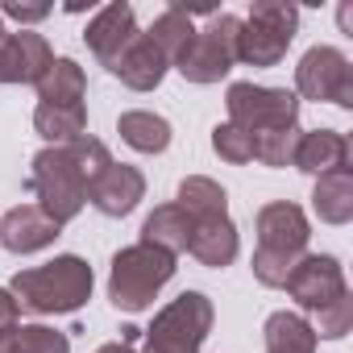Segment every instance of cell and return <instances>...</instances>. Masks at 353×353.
<instances>
[{
    "label": "cell",
    "mask_w": 353,
    "mask_h": 353,
    "mask_svg": "<svg viewBox=\"0 0 353 353\" xmlns=\"http://www.w3.org/2000/svg\"><path fill=\"white\" fill-rule=\"evenodd\" d=\"M312 212L324 225H349L353 221V166L320 174L312 188Z\"/></svg>",
    "instance_id": "d6986e66"
},
{
    "label": "cell",
    "mask_w": 353,
    "mask_h": 353,
    "mask_svg": "<svg viewBox=\"0 0 353 353\" xmlns=\"http://www.w3.org/2000/svg\"><path fill=\"white\" fill-rule=\"evenodd\" d=\"M237 34H241L237 13H212L208 26L196 30L188 50L174 59V71L188 83H221L237 63Z\"/></svg>",
    "instance_id": "52a82bcc"
},
{
    "label": "cell",
    "mask_w": 353,
    "mask_h": 353,
    "mask_svg": "<svg viewBox=\"0 0 353 353\" xmlns=\"http://www.w3.org/2000/svg\"><path fill=\"white\" fill-rule=\"evenodd\" d=\"M96 353H137L133 345H125V341H108V345H100Z\"/></svg>",
    "instance_id": "d6a6232c"
},
{
    "label": "cell",
    "mask_w": 353,
    "mask_h": 353,
    "mask_svg": "<svg viewBox=\"0 0 353 353\" xmlns=\"http://www.w3.org/2000/svg\"><path fill=\"white\" fill-rule=\"evenodd\" d=\"M291 166L303 170V174H312V179L332 174V170H345L349 166V137L341 129H307L295 141Z\"/></svg>",
    "instance_id": "2e32d148"
},
{
    "label": "cell",
    "mask_w": 353,
    "mask_h": 353,
    "mask_svg": "<svg viewBox=\"0 0 353 353\" xmlns=\"http://www.w3.org/2000/svg\"><path fill=\"white\" fill-rule=\"evenodd\" d=\"M141 241L179 258V254H188V241H192V216L179 204H158L141 225Z\"/></svg>",
    "instance_id": "ac0fdd59"
},
{
    "label": "cell",
    "mask_w": 353,
    "mask_h": 353,
    "mask_svg": "<svg viewBox=\"0 0 353 353\" xmlns=\"http://www.w3.org/2000/svg\"><path fill=\"white\" fill-rule=\"evenodd\" d=\"M179 258H170L166 250H154L145 241H133L125 250L112 254V266H108V299L117 312H145L158 291L174 279V266Z\"/></svg>",
    "instance_id": "3957f363"
},
{
    "label": "cell",
    "mask_w": 353,
    "mask_h": 353,
    "mask_svg": "<svg viewBox=\"0 0 353 353\" xmlns=\"http://www.w3.org/2000/svg\"><path fill=\"white\" fill-rule=\"evenodd\" d=\"M212 150L225 158V162H233V166H245V162H254V133H245V129H237V125H216L212 129Z\"/></svg>",
    "instance_id": "f546056e"
},
{
    "label": "cell",
    "mask_w": 353,
    "mask_h": 353,
    "mask_svg": "<svg viewBox=\"0 0 353 353\" xmlns=\"http://www.w3.org/2000/svg\"><path fill=\"white\" fill-rule=\"evenodd\" d=\"M50 63H54V50L42 34L34 30L0 34V83H38Z\"/></svg>",
    "instance_id": "8fae6325"
},
{
    "label": "cell",
    "mask_w": 353,
    "mask_h": 353,
    "mask_svg": "<svg viewBox=\"0 0 353 353\" xmlns=\"http://www.w3.org/2000/svg\"><path fill=\"white\" fill-rule=\"evenodd\" d=\"M67 150H71L75 170H79V179H83L88 188H92V183L100 179V174L112 166V154H108V145H104L100 137H88V133H83V137H79V141H71Z\"/></svg>",
    "instance_id": "f1b7e54d"
},
{
    "label": "cell",
    "mask_w": 353,
    "mask_h": 353,
    "mask_svg": "<svg viewBox=\"0 0 353 353\" xmlns=\"http://www.w3.org/2000/svg\"><path fill=\"white\" fill-rule=\"evenodd\" d=\"M174 204H179L192 221L200 216H216V212H229V196L216 179H208V174H188V179L179 183V196H174Z\"/></svg>",
    "instance_id": "484cf974"
},
{
    "label": "cell",
    "mask_w": 353,
    "mask_h": 353,
    "mask_svg": "<svg viewBox=\"0 0 353 353\" xmlns=\"http://www.w3.org/2000/svg\"><path fill=\"white\" fill-rule=\"evenodd\" d=\"M312 332H316V341H341V336H349V328H353V295L345 291V295H336L332 303H324L320 312H312Z\"/></svg>",
    "instance_id": "4316f807"
},
{
    "label": "cell",
    "mask_w": 353,
    "mask_h": 353,
    "mask_svg": "<svg viewBox=\"0 0 353 353\" xmlns=\"http://www.w3.org/2000/svg\"><path fill=\"white\" fill-rule=\"evenodd\" d=\"M129 92H154L162 79H166V71H170V63H166V54L154 46V38L150 34H137L125 50H121V59L108 67Z\"/></svg>",
    "instance_id": "e0dca14e"
},
{
    "label": "cell",
    "mask_w": 353,
    "mask_h": 353,
    "mask_svg": "<svg viewBox=\"0 0 353 353\" xmlns=\"http://www.w3.org/2000/svg\"><path fill=\"white\" fill-rule=\"evenodd\" d=\"M0 17H13V21H21V30H30V26H38V21L50 17V5H21V0H5V5H0Z\"/></svg>",
    "instance_id": "4dcf8cb0"
},
{
    "label": "cell",
    "mask_w": 353,
    "mask_h": 353,
    "mask_svg": "<svg viewBox=\"0 0 353 353\" xmlns=\"http://www.w3.org/2000/svg\"><path fill=\"white\" fill-rule=\"evenodd\" d=\"M283 291L295 299L299 316H303V312H320L324 303H332L336 295L349 291L345 266H341V258H332V254H303V258L295 262V270L287 274Z\"/></svg>",
    "instance_id": "30bf717a"
},
{
    "label": "cell",
    "mask_w": 353,
    "mask_h": 353,
    "mask_svg": "<svg viewBox=\"0 0 353 353\" xmlns=\"http://www.w3.org/2000/svg\"><path fill=\"white\" fill-rule=\"evenodd\" d=\"M92 287L96 274L79 254H59L42 266H26L9 283L17 307L34 316H71L92 299Z\"/></svg>",
    "instance_id": "6da1fadb"
},
{
    "label": "cell",
    "mask_w": 353,
    "mask_h": 353,
    "mask_svg": "<svg viewBox=\"0 0 353 353\" xmlns=\"http://www.w3.org/2000/svg\"><path fill=\"white\" fill-rule=\"evenodd\" d=\"M13 324H21V307H17V299H13L9 287H0V332L13 328Z\"/></svg>",
    "instance_id": "1f68e13d"
},
{
    "label": "cell",
    "mask_w": 353,
    "mask_h": 353,
    "mask_svg": "<svg viewBox=\"0 0 353 353\" xmlns=\"http://www.w3.org/2000/svg\"><path fill=\"white\" fill-rule=\"evenodd\" d=\"M254 225H258V250L250 258V270L262 287H283L295 262L307 254V241H312L307 212L291 200H274L258 208Z\"/></svg>",
    "instance_id": "7a4b0ae2"
},
{
    "label": "cell",
    "mask_w": 353,
    "mask_h": 353,
    "mask_svg": "<svg viewBox=\"0 0 353 353\" xmlns=\"http://www.w3.org/2000/svg\"><path fill=\"white\" fill-rule=\"evenodd\" d=\"M137 34H141V30H137L133 9L125 5V0H117V5H104V9L88 21L83 42H88V50L100 59V67H112V63L121 59V50H125Z\"/></svg>",
    "instance_id": "4fadbf2b"
},
{
    "label": "cell",
    "mask_w": 353,
    "mask_h": 353,
    "mask_svg": "<svg viewBox=\"0 0 353 353\" xmlns=\"http://www.w3.org/2000/svg\"><path fill=\"white\" fill-rule=\"evenodd\" d=\"M0 353H71V336L50 324H13L0 332Z\"/></svg>",
    "instance_id": "d4e9b609"
},
{
    "label": "cell",
    "mask_w": 353,
    "mask_h": 353,
    "mask_svg": "<svg viewBox=\"0 0 353 353\" xmlns=\"http://www.w3.org/2000/svg\"><path fill=\"white\" fill-rule=\"evenodd\" d=\"M117 133L129 150L137 154H162L170 145V121L150 112V108H129L117 117Z\"/></svg>",
    "instance_id": "7402d4cb"
},
{
    "label": "cell",
    "mask_w": 353,
    "mask_h": 353,
    "mask_svg": "<svg viewBox=\"0 0 353 353\" xmlns=\"http://www.w3.org/2000/svg\"><path fill=\"white\" fill-rule=\"evenodd\" d=\"M0 34H5V17H0Z\"/></svg>",
    "instance_id": "836d02e7"
},
{
    "label": "cell",
    "mask_w": 353,
    "mask_h": 353,
    "mask_svg": "<svg viewBox=\"0 0 353 353\" xmlns=\"http://www.w3.org/2000/svg\"><path fill=\"white\" fill-rule=\"evenodd\" d=\"M63 233V225H54L38 204H17L0 216V245L9 254H38L46 245H54Z\"/></svg>",
    "instance_id": "9a60e30c"
},
{
    "label": "cell",
    "mask_w": 353,
    "mask_h": 353,
    "mask_svg": "<svg viewBox=\"0 0 353 353\" xmlns=\"http://www.w3.org/2000/svg\"><path fill=\"white\" fill-rule=\"evenodd\" d=\"M225 108H229V125L245 129V133H270V129H295L299 125V96L287 88H266V83H229L225 92Z\"/></svg>",
    "instance_id": "ba28073f"
},
{
    "label": "cell",
    "mask_w": 353,
    "mask_h": 353,
    "mask_svg": "<svg viewBox=\"0 0 353 353\" xmlns=\"http://www.w3.org/2000/svg\"><path fill=\"white\" fill-rule=\"evenodd\" d=\"M216 324V307L204 291H183L170 299L145 328V353H200Z\"/></svg>",
    "instance_id": "8992f818"
},
{
    "label": "cell",
    "mask_w": 353,
    "mask_h": 353,
    "mask_svg": "<svg viewBox=\"0 0 353 353\" xmlns=\"http://www.w3.org/2000/svg\"><path fill=\"white\" fill-rule=\"evenodd\" d=\"M299 34V9L287 0H254L250 17H241L237 63L245 67H279Z\"/></svg>",
    "instance_id": "277c9868"
},
{
    "label": "cell",
    "mask_w": 353,
    "mask_h": 353,
    "mask_svg": "<svg viewBox=\"0 0 353 353\" xmlns=\"http://www.w3.org/2000/svg\"><path fill=\"white\" fill-rule=\"evenodd\" d=\"M299 133H303L299 125H295V129L258 133V137H254V162H262V166H291V154H295Z\"/></svg>",
    "instance_id": "83f0119b"
},
{
    "label": "cell",
    "mask_w": 353,
    "mask_h": 353,
    "mask_svg": "<svg viewBox=\"0 0 353 353\" xmlns=\"http://www.w3.org/2000/svg\"><path fill=\"white\" fill-rule=\"evenodd\" d=\"M30 192L38 200V208L54 221V225H67L83 212L88 204V183L79 179L75 170V158L67 145H46L34 154L30 162Z\"/></svg>",
    "instance_id": "5b68a950"
},
{
    "label": "cell",
    "mask_w": 353,
    "mask_h": 353,
    "mask_svg": "<svg viewBox=\"0 0 353 353\" xmlns=\"http://www.w3.org/2000/svg\"><path fill=\"white\" fill-rule=\"evenodd\" d=\"M316 332L299 312H270L262 324V353H316Z\"/></svg>",
    "instance_id": "ffe728a7"
},
{
    "label": "cell",
    "mask_w": 353,
    "mask_h": 353,
    "mask_svg": "<svg viewBox=\"0 0 353 353\" xmlns=\"http://www.w3.org/2000/svg\"><path fill=\"white\" fill-rule=\"evenodd\" d=\"M38 104H83L88 96V75L75 59H54L46 67V75L34 83Z\"/></svg>",
    "instance_id": "603a6c76"
},
{
    "label": "cell",
    "mask_w": 353,
    "mask_h": 353,
    "mask_svg": "<svg viewBox=\"0 0 353 353\" xmlns=\"http://www.w3.org/2000/svg\"><path fill=\"white\" fill-rule=\"evenodd\" d=\"M141 200H145V174L137 166H129V162H112L100 179L88 188V204L100 216H112V221L129 216Z\"/></svg>",
    "instance_id": "7c38bea8"
},
{
    "label": "cell",
    "mask_w": 353,
    "mask_h": 353,
    "mask_svg": "<svg viewBox=\"0 0 353 353\" xmlns=\"http://www.w3.org/2000/svg\"><path fill=\"white\" fill-rule=\"evenodd\" d=\"M196 9H183V5H170V9H162L158 17H154V26L145 30L150 38H154V46L166 54V63L174 67V59H179L183 50H188V42L196 38Z\"/></svg>",
    "instance_id": "cb8c5ba5"
},
{
    "label": "cell",
    "mask_w": 353,
    "mask_h": 353,
    "mask_svg": "<svg viewBox=\"0 0 353 353\" xmlns=\"http://www.w3.org/2000/svg\"><path fill=\"white\" fill-rule=\"evenodd\" d=\"M188 254L208 266V270H225L237 262L241 254V237H237V225L229 212H216V216H200L192 221V241H188Z\"/></svg>",
    "instance_id": "5bb4252c"
},
{
    "label": "cell",
    "mask_w": 353,
    "mask_h": 353,
    "mask_svg": "<svg viewBox=\"0 0 353 353\" xmlns=\"http://www.w3.org/2000/svg\"><path fill=\"white\" fill-rule=\"evenodd\" d=\"M34 129L46 145H71L88 133V104H38Z\"/></svg>",
    "instance_id": "44dd1931"
},
{
    "label": "cell",
    "mask_w": 353,
    "mask_h": 353,
    "mask_svg": "<svg viewBox=\"0 0 353 353\" xmlns=\"http://www.w3.org/2000/svg\"><path fill=\"white\" fill-rule=\"evenodd\" d=\"M295 96L316 104L353 108V63L336 46H312L295 67Z\"/></svg>",
    "instance_id": "9c48e42d"
}]
</instances>
